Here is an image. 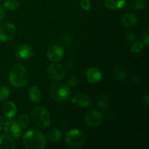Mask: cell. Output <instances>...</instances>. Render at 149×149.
Returning <instances> with one entry per match:
<instances>
[{"label": "cell", "mask_w": 149, "mask_h": 149, "mask_svg": "<svg viewBox=\"0 0 149 149\" xmlns=\"http://www.w3.org/2000/svg\"><path fill=\"white\" fill-rule=\"evenodd\" d=\"M23 146L26 149H42L46 146V138L41 131L31 130L23 135Z\"/></svg>", "instance_id": "1"}, {"label": "cell", "mask_w": 149, "mask_h": 149, "mask_svg": "<svg viewBox=\"0 0 149 149\" xmlns=\"http://www.w3.org/2000/svg\"><path fill=\"white\" fill-rule=\"evenodd\" d=\"M29 81V74L23 65L15 64L11 68L9 74V82L15 87H21Z\"/></svg>", "instance_id": "2"}, {"label": "cell", "mask_w": 149, "mask_h": 149, "mask_svg": "<svg viewBox=\"0 0 149 149\" xmlns=\"http://www.w3.org/2000/svg\"><path fill=\"white\" fill-rule=\"evenodd\" d=\"M31 118L35 125L41 128H46L51 122L50 114L43 106H36L31 111Z\"/></svg>", "instance_id": "3"}, {"label": "cell", "mask_w": 149, "mask_h": 149, "mask_svg": "<svg viewBox=\"0 0 149 149\" xmlns=\"http://www.w3.org/2000/svg\"><path fill=\"white\" fill-rule=\"evenodd\" d=\"M49 93L51 97L58 102L66 100L71 95V89L67 84L54 83L49 87Z\"/></svg>", "instance_id": "4"}, {"label": "cell", "mask_w": 149, "mask_h": 149, "mask_svg": "<svg viewBox=\"0 0 149 149\" xmlns=\"http://www.w3.org/2000/svg\"><path fill=\"white\" fill-rule=\"evenodd\" d=\"M65 141L67 145L71 148H79L85 142V136L79 130L72 129L66 133Z\"/></svg>", "instance_id": "5"}, {"label": "cell", "mask_w": 149, "mask_h": 149, "mask_svg": "<svg viewBox=\"0 0 149 149\" xmlns=\"http://www.w3.org/2000/svg\"><path fill=\"white\" fill-rule=\"evenodd\" d=\"M16 35V27L14 24L6 23L0 26V41L9 42Z\"/></svg>", "instance_id": "6"}, {"label": "cell", "mask_w": 149, "mask_h": 149, "mask_svg": "<svg viewBox=\"0 0 149 149\" xmlns=\"http://www.w3.org/2000/svg\"><path fill=\"white\" fill-rule=\"evenodd\" d=\"M47 74L52 79L61 80L65 77L66 71L63 65L57 63H52L47 67Z\"/></svg>", "instance_id": "7"}, {"label": "cell", "mask_w": 149, "mask_h": 149, "mask_svg": "<svg viewBox=\"0 0 149 149\" xmlns=\"http://www.w3.org/2000/svg\"><path fill=\"white\" fill-rule=\"evenodd\" d=\"M4 132L7 136L13 139H18L21 135V127L17 122L13 120H8L4 125Z\"/></svg>", "instance_id": "8"}, {"label": "cell", "mask_w": 149, "mask_h": 149, "mask_svg": "<svg viewBox=\"0 0 149 149\" xmlns=\"http://www.w3.org/2000/svg\"><path fill=\"white\" fill-rule=\"evenodd\" d=\"M103 122V116L101 113L97 110H92L87 113L85 116V122L89 127H96Z\"/></svg>", "instance_id": "9"}, {"label": "cell", "mask_w": 149, "mask_h": 149, "mask_svg": "<svg viewBox=\"0 0 149 149\" xmlns=\"http://www.w3.org/2000/svg\"><path fill=\"white\" fill-rule=\"evenodd\" d=\"M64 55V50L59 45H52L47 52L48 60L52 63H57L61 61Z\"/></svg>", "instance_id": "10"}, {"label": "cell", "mask_w": 149, "mask_h": 149, "mask_svg": "<svg viewBox=\"0 0 149 149\" xmlns=\"http://www.w3.org/2000/svg\"><path fill=\"white\" fill-rule=\"evenodd\" d=\"M71 101L73 104H76L81 107H89L93 103L91 97L85 93H81L71 97Z\"/></svg>", "instance_id": "11"}, {"label": "cell", "mask_w": 149, "mask_h": 149, "mask_svg": "<svg viewBox=\"0 0 149 149\" xmlns=\"http://www.w3.org/2000/svg\"><path fill=\"white\" fill-rule=\"evenodd\" d=\"M86 77L89 82L95 84L101 80L102 73L99 68L96 67H91L87 70L86 73Z\"/></svg>", "instance_id": "12"}, {"label": "cell", "mask_w": 149, "mask_h": 149, "mask_svg": "<svg viewBox=\"0 0 149 149\" xmlns=\"http://www.w3.org/2000/svg\"><path fill=\"white\" fill-rule=\"evenodd\" d=\"M33 52L32 48L26 44H23L17 47L16 50V55L20 59H28L33 55Z\"/></svg>", "instance_id": "13"}, {"label": "cell", "mask_w": 149, "mask_h": 149, "mask_svg": "<svg viewBox=\"0 0 149 149\" xmlns=\"http://www.w3.org/2000/svg\"><path fill=\"white\" fill-rule=\"evenodd\" d=\"M3 113L7 119H13L17 113V106L13 102H7L3 106Z\"/></svg>", "instance_id": "14"}, {"label": "cell", "mask_w": 149, "mask_h": 149, "mask_svg": "<svg viewBox=\"0 0 149 149\" xmlns=\"http://www.w3.org/2000/svg\"><path fill=\"white\" fill-rule=\"evenodd\" d=\"M16 144L14 140L7 135H0V149H14Z\"/></svg>", "instance_id": "15"}, {"label": "cell", "mask_w": 149, "mask_h": 149, "mask_svg": "<svg viewBox=\"0 0 149 149\" xmlns=\"http://www.w3.org/2000/svg\"><path fill=\"white\" fill-rule=\"evenodd\" d=\"M127 0H104V5L110 10H119L125 6Z\"/></svg>", "instance_id": "16"}, {"label": "cell", "mask_w": 149, "mask_h": 149, "mask_svg": "<svg viewBox=\"0 0 149 149\" xmlns=\"http://www.w3.org/2000/svg\"><path fill=\"white\" fill-rule=\"evenodd\" d=\"M122 24L126 28H131L136 26L138 23V18L134 14H127L125 15L122 17Z\"/></svg>", "instance_id": "17"}, {"label": "cell", "mask_w": 149, "mask_h": 149, "mask_svg": "<svg viewBox=\"0 0 149 149\" xmlns=\"http://www.w3.org/2000/svg\"><path fill=\"white\" fill-rule=\"evenodd\" d=\"M29 98L31 100L33 103H39L42 98V93H41V90L37 86L34 85L30 87L29 91Z\"/></svg>", "instance_id": "18"}, {"label": "cell", "mask_w": 149, "mask_h": 149, "mask_svg": "<svg viewBox=\"0 0 149 149\" xmlns=\"http://www.w3.org/2000/svg\"><path fill=\"white\" fill-rule=\"evenodd\" d=\"M62 132L60 130L57 128H52L49 130H48L47 133V137L48 140H49L52 142H58L62 138Z\"/></svg>", "instance_id": "19"}, {"label": "cell", "mask_w": 149, "mask_h": 149, "mask_svg": "<svg viewBox=\"0 0 149 149\" xmlns=\"http://www.w3.org/2000/svg\"><path fill=\"white\" fill-rule=\"evenodd\" d=\"M113 74L116 77V78L118 80H120V81H123L125 79L127 75H126V71H125L123 68L120 65H115L113 66Z\"/></svg>", "instance_id": "20"}, {"label": "cell", "mask_w": 149, "mask_h": 149, "mask_svg": "<svg viewBox=\"0 0 149 149\" xmlns=\"http://www.w3.org/2000/svg\"><path fill=\"white\" fill-rule=\"evenodd\" d=\"M110 100L107 95L101 94L97 98V106L101 109H106L109 106Z\"/></svg>", "instance_id": "21"}, {"label": "cell", "mask_w": 149, "mask_h": 149, "mask_svg": "<svg viewBox=\"0 0 149 149\" xmlns=\"http://www.w3.org/2000/svg\"><path fill=\"white\" fill-rule=\"evenodd\" d=\"M17 124L21 127V129H26L29 126L31 122V119L29 116L26 113H22L19 116L17 119Z\"/></svg>", "instance_id": "22"}, {"label": "cell", "mask_w": 149, "mask_h": 149, "mask_svg": "<svg viewBox=\"0 0 149 149\" xmlns=\"http://www.w3.org/2000/svg\"><path fill=\"white\" fill-rule=\"evenodd\" d=\"M130 7L133 10H141L146 7L145 0H132L130 3Z\"/></svg>", "instance_id": "23"}, {"label": "cell", "mask_w": 149, "mask_h": 149, "mask_svg": "<svg viewBox=\"0 0 149 149\" xmlns=\"http://www.w3.org/2000/svg\"><path fill=\"white\" fill-rule=\"evenodd\" d=\"M20 6L18 0H5L4 2V7L10 10H15Z\"/></svg>", "instance_id": "24"}, {"label": "cell", "mask_w": 149, "mask_h": 149, "mask_svg": "<svg viewBox=\"0 0 149 149\" xmlns=\"http://www.w3.org/2000/svg\"><path fill=\"white\" fill-rule=\"evenodd\" d=\"M10 95V90L7 86L0 87V100H5Z\"/></svg>", "instance_id": "25"}, {"label": "cell", "mask_w": 149, "mask_h": 149, "mask_svg": "<svg viewBox=\"0 0 149 149\" xmlns=\"http://www.w3.org/2000/svg\"><path fill=\"white\" fill-rule=\"evenodd\" d=\"M143 48V45L141 42H135L132 43V47H131V51L133 53L138 54L142 51Z\"/></svg>", "instance_id": "26"}, {"label": "cell", "mask_w": 149, "mask_h": 149, "mask_svg": "<svg viewBox=\"0 0 149 149\" xmlns=\"http://www.w3.org/2000/svg\"><path fill=\"white\" fill-rule=\"evenodd\" d=\"M125 38L127 42H130V43H133V42H135V39H136L135 34L134 33L133 31H125Z\"/></svg>", "instance_id": "27"}, {"label": "cell", "mask_w": 149, "mask_h": 149, "mask_svg": "<svg viewBox=\"0 0 149 149\" xmlns=\"http://www.w3.org/2000/svg\"><path fill=\"white\" fill-rule=\"evenodd\" d=\"M141 43L146 46H148V42H149V34H148V31L145 30L142 33L141 36Z\"/></svg>", "instance_id": "28"}, {"label": "cell", "mask_w": 149, "mask_h": 149, "mask_svg": "<svg viewBox=\"0 0 149 149\" xmlns=\"http://www.w3.org/2000/svg\"><path fill=\"white\" fill-rule=\"evenodd\" d=\"M72 37L68 33H65L62 36V42L65 45H70L72 43Z\"/></svg>", "instance_id": "29"}, {"label": "cell", "mask_w": 149, "mask_h": 149, "mask_svg": "<svg viewBox=\"0 0 149 149\" xmlns=\"http://www.w3.org/2000/svg\"><path fill=\"white\" fill-rule=\"evenodd\" d=\"M79 82V79L77 76H71L69 77L68 80L67 81V84L68 86H72V87H75Z\"/></svg>", "instance_id": "30"}, {"label": "cell", "mask_w": 149, "mask_h": 149, "mask_svg": "<svg viewBox=\"0 0 149 149\" xmlns=\"http://www.w3.org/2000/svg\"><path fill=\"white\" fill-rule=\"evenodd\" d=\"M80 4H81V8L86 11L90 10V7H91V2H90V0H81Z\"/></svg>", "instance_id": "31"}, {"label": "cell", "mask_w": 149, "mask_h": 149, "mask_svg": "<svg viewBox=\"0 0 149 149\" xmlns=\"http://www.w3.org/2000/svg\"><path fill=\"white\" fill-rule=\"evenodd\" d=\"M6 15V12L5 10L4 9V7L0 6V22L2 21L4 19Z\"/></svg>", "instance_id": "32"}, {"label": "cell", "mask_w": 149, "mask_h": 149, "mask_svg": "<svg viewBox=\"0 0 149 149\" xmlns=\"http://www.w3.org/2000/svg\"><path fill=\"white\" fill-rule=\"evenodd\" d=\"M143 102L144 104L146 105V107H148L149 106V95L148 94H146L143 97Z\"/></svg>", "instance_id": "33"}, {"label": "cell", "mask_w": 149, "mask_h": 149, "mask_svg": "<svg viewBox=\"0 0 149 149\" xmlns=\"http://www.w3.org/2000/svg\"><path fill=\"white\" fill-rule=\"evenodd\" d=\"M4 128V122H3V119L1 116H0V131Z\"/></svg>", "instance_id": "34"}, {"label": "cell", "mask_w": 149, "mask_h": 149, "mask_svg": "<svg viewBox=\"0 0 149 149\" xmlns=\"http://www.w3.org/2000/svg\"><path fill=\"white\" fill-rule=\"evenodd\" d=\"M0 1H1V0H0Z\"/></svg>", "instance_id": "35"}]
</instances>
